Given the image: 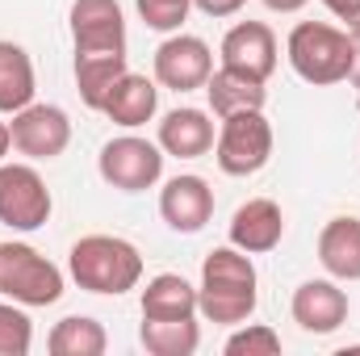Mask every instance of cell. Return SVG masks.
Returning <instances> with one entry per match:
<instances>
[{"instance_id": "d6986e66", "label": "cell", "mask_w": 360, "mask_h": 356, "mask_svg": "<svg viewBox=\"0 0 360 356\" xmlns=\"http://www.w3.org/2000/svg\"><path fill=\"white\" fill-rule=\"evenodd\" d=\"M38 80H34V59L25 46L0 38V113H17L34 101Z\"/></svg>"}, {"instance_id": "4fadbf2b", "label": "cell", "mask_w": 360, "mask_h": 356, "mask_svg": "<svg viewBox=\"0 0 360 356\" xmlns=\"http://www.w3.org/2000/svg\"><path fill=\"white\" fill-rule=\"evenodd\" d=\"M160 218L176 235H197L214 218V189H210V180L193 177V172L172 177L160 189Z\"/></svg>"}, {"instance_id": "9a60e30c", "label": "cell", "mask_w": 360, "mask_h": 356, "mask_svg": "<svg viewBox=\"0 0 360 356\" xmlns=\"http://www.w3.org/2000/svg\"><path fill=\"white\" fill-rule=\"evenodd\" d=\"M214 139H218V130H214L210 113L184 105V109L164 113V122H160V139H155V143L164 147V155H176V160H201V155L214 151Z\"/></svg>"}, {"instance_id": "f1b7e54d", "label": "cell", "mask_w": 360, "mask_h": 356, "mask_svg": "<svg viewBox=\"0 0 360 356\" xmlns=\"http://www.w3.org/2000/svg\"><path fill=\"white\" fill-rule=\"evenodd\" d=\"M264 4H269L272 13H302L310 0H264Z\"/></svg>"}, {"instance_id": "d4e9b609", "label": "cell", "mask_w": 360, "mask_h": 356, "mask_svg": "<svg viewBox=\"0 0 360 356\" xmlns=\"http://www.w3.org/2000/svg\"><path fill=\"white\" fill-rule=\"evenodd\" d=\"M281 336L269 323H239V331L226 340V356H276Z\"/></svg>"}, {"instance_id": "9c48e42d", "label": "cell", "mask_w": 360, "mask_h": 356, "mask_svg": "<svg viewBox=\"0 0 360 356\" xmlns=\"http://www.w3.org/2000/svg\"><path fill=\"white\" fill-rule=\"evenodd\" d=\"M214 76V51L197 38V34H172L168 42H160L155 51V84L172 92H193L205 89V80Z\"/></svg>"}, {"instance_id": "4316f807", "label": "cell", "mask_w": 360, "mask_h": 356, "mask_svg": "<svg viewBox=\"0 0 360 356\" xmlns=\"http://www.w3.org/2000/svg\"><path fill=\"white\" fill-rule=\"evenodd\" d=\"M327 4V13L335 17V21H344V30H360V0H323Z\"/></svg>"}, {"instance_id": "484cf974", "label": "cell", "mask_w": 360, "mask_h": 356, "mask_svg": "<svg viewBox=\"0 0 360 356\" xmlns=\"http://www.w3.org/2000/svg\"><path fill=\"white\" fill-rule=\"evenodd\" d=\"M134 4H139V17L147 21V30H160V34H176L193 8V0H134Z\"/></svg>"}, {"instance_id": "7a4b0ae2", "label": "cell", "mask_w": 360, "mask_h": 356, "mask_svg": "<svg viewBox=\"0 0 360 356\" xmlns=\"http://www.w3.org/2000/svg\"><path fill=\"white\" fill-rule=\"evenodd\" d=\"M285 55L306 84L314 89L344 84L356 68V34L327 21H297L285 38Z\"/></svg>"}, {"instance_id": "ac0fdd59", "label": "cell", "mask_w": 360, "mask_h": 356, "mask_svg": "<svg viewBox=\"0 0 360 356\" xmlns=\"http://www.w3.org/2000/svg\"><path fill=\"white\" fill-rule=\"evenodd\" d=\"M205 96H210V109L218 117H231V113H243V109H264L269 89L256 76H243L235 68H218L205 80Z\"/></svg>"}, {"instance_id": "5b68a950", "label": "cell", "mask_w": 360, "mask_h": 356, "mask_svg": "<svg viewBox=\"0 0 360 356\" xmlns=\"http://www.w3.org/2000/svg\"><path fill=\"white\" fill-rule=\"evenodd\" d=\"M214 160L226 177H256L272 160V122L264 109H243L222 117L214 139Z\"/></svg>"}, {"instance_id": "f546056e", "label": "cell", "mask_w": 360, "mask_h": 356, "mask_svg": "<svg viewBox=\"0 0 360 356\" xmlns=\"http://www.w3.org/2000/svg\"><path fill=\"white\" fill-rule=\"evenodd\" d=\"M13 151V130H8V122H0V160Z\"/></svg>"}, {"instance_id": "2e32d148", "label": "cell", "mask_w": 360, "mask_h": 356, "mask_svg": "<svg viewBox=\"0 0 360 356\" xmlns=\"http://www.w3.org/2000/svg\"><path fill=\"white\" fill-rule=\"evenodd\" d=\"M155 109H160V89H155V80H147V76H139V72H126L113 92L105 96V117L113 122V126H126V130H139V126H147L151 117H155Z\"/></svg>"}, {"instance_id": "3957f363", "label": "cell", "mask_w": 360, "mask_h": 356, "mask_svg": "<svg viewBox=\"0 0 360 356\" xmlns=\"http://www.w3.org/2000/svg\"><path fill=\"white\" fill-rule=\"evenodd\" d=\"M68 272L80 289L117 298L143 281V252L122 235H84L68 252Z\"/></svg>"}, {"instance_id": "ba28073f", "label": "cell", "mask_w": 360, "mask_h": 356, "mask_svg": "<svg viewBox=\"0 0 360 356\" xmlns=\"http://www.w3.org/2000/svg\"><path fill=\"white\" fill-rule=\"evenodd\" d=\"M8 130H13V151L25 155V160H34V164L63 155L68 143H72V122H68V113H63L59 105H38V101H30L25 109L13 113Z\"/></svg>"}, {"instance_id": "603a6c76", "label": "cell", "mask_w": 360, "mask_h": 356, "mask_svg": "<svg viewBox=\"0 0 360 356\" xmlns=\"http://www.w3.org/2000/svg\"><path fill=\"white\" fill-rule=\"evenodd\" d=\"M46 348H51V356H101L109 348V336L89 314H68L51 327Z\"/></svg>"}, {"instance_id": "4dcf8cb0", "label": "cell", "mask_w": 360, "mask_h": 356, "mask_svg": "<svg viewBox=\"0 0 360 356\" xmlns=\"http://www.w3.org/2000/svg\"><path fill=\"white\" fill-rule=\"evenodd\" d=\"M348 80L360 89V30H356V68H352V76H348Z\"/></svg>"}, {"instance_id": "277c9868", "label": "cell", "mask_w": 360, "mask_h": 356, "mask_svg": "<svg viewBox=\"0 0 360 356\" xmlns=\"http://www.w3.org/2000/svg\"><path fill=\"white\" fill-rule=\"evenodd\" d=\"M0 293L21 306H55L63 298V272L30 243H0Z\"/></svg>"}, {"instance_id": "e0dca14e", "label": "cell", "mask_w": 360, "mask_h": 356, "mask_svg": "<svg viewBox=\"0 0 360 356\" xmlns=\"http://www.w3.org/2000/svg\"><path fill=\"white\" fill-rule=\"evenodd\" d=\"M319 265L335 281H360V218L340 214L319 231Z\"/></svg>"}, {"instance_id": "44dd1931", "label": "cell", "mask_w": 360, "mask_h": 356, "mask_svg": "<svg viewBox=\"0 0 360 356\" xmlns=\"http://www.w3.org/2000/svg\"><path fill=\"white\" fill-rule=\"evenodd\" d=\"M126 55H76V89L89 109H105V96L126 76Z\"/></svg>"}, {"instance_id": "8fae6325", "label": "cell", "mask_w": 360, "mask_h": 356, "mask_svg": "<svg viewBox=\"0 0 360 356\" xmlns=\"http://www.w3.org/2000/svg\"><path fill=\"white\" fill-rule=\"evenodd\" d=\"M218 55H222V68H235V72L269 84V76L276 72V59H281V46H276V34L264 21H239L226 30Z\"/></svg>"}, {"instance_id": "ffe728a7", "label": "cell", "mask_w": 360, "mask_h": 356, "mask_svg": "<svg viewBox=\"0 0 360 356\" xmlns=\"http://www.w3.org/2000/svg\"><path fill=\"white\" fill-rule=\"evenodd\" d=\"M139 306H143V319H193L197 314V289L180 272H160L147 281Z\"/></svg>"}, {"instance_id": "7402d4cb", "label": "cell", "mask_w": 360, "mask_h": 356, "mask_svg": "<svg viewBox=\"0 0 360 356\" xmlns=\"http://www.w3.org/2000/svg\"><path fill=\"white\" fill-rule=\"evenodd\" d=\"M139 340L151 356H193L201 344L197 314L193 319H143Z\"/></svg>"}, {"instance_id": "7c38bea8", "label": "cell", "mask_w": 360, "mask_h": 356, "mask_svg": "<svg viewBox=\"0 0 360 356\" xmlns=\"http://www.w3.org/2000/svg\"><path fill=\"white\" fill-rule=\"evenodd\" d=\"M289 314L293 323L306 331V336H331L348 323V293L331 281H302L293 289V302H289Z\"/></svg>"}, {"instance_id": "52a82bcc", "label": "cell", "mask_w": 360, "mask_h": 356, "mask_svg": "<svg viewBox=\"0 0 360 356\" xmlns=\"http://www.w3.org/2000/svg\"><path fill=\"white\" fill-rule=\"evenodd\" d=\"M51 189L34 164H0V222L13 231H38L51 222Z\"/></svg>"}, {"instance_id": "5bb4252c", "label": "cell", "mask_w": 360, "mask_h": 356, "mask_svg": "<svg viewBox=\"0 0 360 356\" xmlns=\"http://www.w3.org/2000/svg\"><path fill=\"white\" fill-rule=\"evenodd\" d=\"M226 235H231V243H235L239 252L264 256V252H272V248L285 239V214H281V205H276L272 197H252V201H243V205L235 210Z\"/></svg>"}, {"instance_id": "cb8c5ba5", "label": "cell", "mask_w": 360, "mask_h": 356, "mask_svg": "<svg viewBox=\"0 0 360 356\" xmlns=\"http://www.w3.org/2000/svg\"><path fill=\"white\" fill-rule=\"evenodd\" d=\"M34 344V323L21 302H0V356H25Z\"/></svg>"}, {"instance_id": "6da1fadb", "label": "cell", "mask_w": 360, "mask_h": 356, "mask_svg": "<svg viewBox=\"0 0 360 356\" xmlns=\"http://www.w3.org/2000/svg\"><path fill=\"white\" fill-rule=\"evenodd\" d=\"M256 302H260V276H256V265L248 252L226 243L201 260L197 314H205L218 327H239L256 314Z\"/></svg>"}, {"instance_id": "83f0119b", "label": "cell", "mask_w": 360, "mask_h": 356, "mask_svg": "<svg viewBox=\"0 0 360 356\" xmlns=\"http://www.w3.org/2000/svg\"><path fill=\"white\" fill-rule=\"evenodd\" d=\"M193 4H197L205 17H235L248 0H193Z\"/></svg>"}, {"instance_id": "8992f818", "label": "cell", "mask_w": 360, "mask_h": 356, "mask_svg": "<svg viewBox=\"0 0 360 356\" xmlns=\"http://www.w3.org/2000/svg\"><path fill=\"white\" fill-rule=\"evenodd\" d=\"M96 168H101L105 184H113L122 193H143V189H155L164 177V147L151 139H139V134H122L101 147Z\"/></svg>"}, {"instance_id": "30bf717a", "label": "cell", "mask_w": 360, "mask_h": 356, "mask_svg": "<svg viewBox=\"0 0 360 356\" xmlns=\"http://www.w3.org/2000/svg\"><path fill=\"white\" fill-rule=\"evenodd\" d=\"M76 55H126V17L117 0H76L72 4Z\"/></svg>"}]
</instances>
